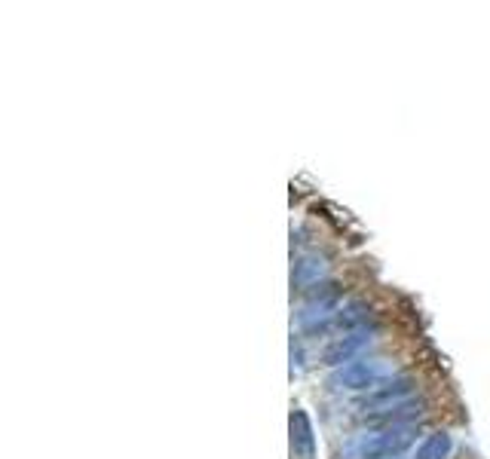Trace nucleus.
Here are the masks:
<instances>
[{"label":"nucleus","instance_id":"1","mask_svg":"<svg viewBox=\"0 0 490 459\" xmlns=\"http://www.w3.org/2000/svg\"><path fill=\"white\" fill-rule=\"evenodd\" d=\"M386 374H390V367L380 362H350L337 374H331V386H337V389H377V386H383Z\"/></svg>","mask_w":490,"mask_h":459},{"label":"nucleus","instance_id":"2","mask_svg":"<svg viewBox=\"0 0 490 459\" xmlns=\"http://www.w3.org/2000/svg\"><path fill=\"white\" fill-rule=\"evenodd\" d=\"M414 428H390V432H383V435H374V438H368V441L359 444V456L362 459H392L398 456L402 450H407L414 441Z\"/></svg>","mask_w":490,"mask_h":459},{"label":"nucleus","instance_id":"3","mask_svg":"<svg viewBox=\"0 0 490 459\" xmlns=\"http://www.w3.org/2000/svg\"><path fill=\"white\" fill-rule=\"evenodd\" d=\"M371 343V337L362 334V331H353L346 337H337V340L322 352V362L325 364H343V362H353L355 352H362L365 346Z\"/></svg>","mask_w":490,"mask_h":459},{"label":"nucleus","instance_id":"4","mask_svg":"<svg viewBox=\"0 0 490 459\" xmlns=\"http://www.w3.org/2000/svg\"><path fill=\"white\" fill-rule=\"evenodd\" d=\"M291 456L294 459H316V441H313V428L303 411L291 413Z\"/></svg>","mask_w":490,"mask_h":459},{"label":"nucleus","instance_id":"5","mask_svg":"<svg viewBox=\"0 0 490 459\" xmlns=\"http://www.w3.org/2000/svg\"><path fill=\"white\" fill-rule=\"evenodd\" d=\"M451 453V435H429L417 450V459H444Z\"/></svg>","mask_w":490,"mask_h":459}]
</instances>
